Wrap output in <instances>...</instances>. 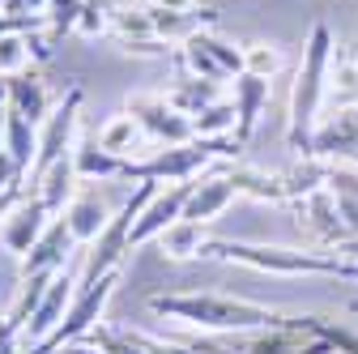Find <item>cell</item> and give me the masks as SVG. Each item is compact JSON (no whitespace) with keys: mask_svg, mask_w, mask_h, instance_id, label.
<instances>
[{"mask_svg":"<svg viewBox=\"0 0 358 354\" xmlns=\"http://www.w3.org/2000/svg\"><path fill=\"white\" fill-rule=\"evenodd\" d=\"M150 312L166 320H184L188 329L217 333V337H235V333H256V329H278L290 325L286 312L268 303L235 299V295H213V290H179V295H154Z\"/></svg>","mask_w":358,"mask_h":354,"instance_id":"obj_1","label":"cell"},{"mask_svg":"<svg viewBox=\"0 0 358 354\" xmlns=\"http://www.w3.org/2000/svg\"><path fill=\"white\" fill-rule=\"evenodd\" d=\"M201 260H231V264H248V269L282 274V278L320 274V278L358 282V260H345L337 252H311V248H278V243H248V239H209Z\"/></svg>","mask_w":358,"mask_h":354,"instance_id":"obj_2","label":"cell"},{"mask_svg":"<svg viewBox=\"0 0 358 354\" xmlns=\"http://www.w3.org/2000/svg\"><path fill=\"white\" fill-rule=\"evenodd\" d=\"M333 56H337L333 30L324 22H316V26H311V34H307V43H303L299 77H294V90H290V128H286L290 150H299L303 158H307L311 137H316V128H320V103L329 94Z\"/></svg>","mask_w":358,"mask_h":354,"instance_id":"obj_3","label":"cell"},{"mask_svg":"<svg viewBox=\"0 0 358 354\" xmlns=\"http://www.w3.org/2000/svg\"><path fill=\"white\" fill-rule=\"evenodd\" d=\"M243 150L239 137H192L188 146H158L145 158H132L124 180H154V184H188L213 158H235Z\"/></svg>","mask_w":358,"mask_h":354,"instance_id":"obj_4","label":"cell"},{"mask_svg":"<svg viewBox=\"0 0 358 354\" xmlns=\"http://www.w3.org/2000/svg\"><path fill=\"white\" fill-rule=\"evenodd\" d=\"M158 192V184L154 180H141L137 184V192H132L115 213H111V222H107V231L90 243V252H85V264L77 269V286H90V282H99V278H107V274H115L120 269V260L132 252V243H128V235H132V222H137V213L145 209V201Z\"/></svg>","mask_w":358,"mask_h":354,"instance_id":"obj_5","label":"cell"},{"mask_svg":"<svg viewBox=\"0 0 358 354\" xmlns=\"http://www.w3.org/2000/svg\"><path fill=\"white\" fill-rule=\"evenodd\" d=\"M81 85H69V94L52 107V115H48V124L38 128V158H34V167H30V175H26V184L34 188L43 175H48L60 158H69L73 154V132H77V115H81Z\"/></svg>","mask_w":358,"mask_h":354,"instance_id":"obj_6","label":"cell"},{"mask_svg":"<svg viewBox=\"0 0 358 354\" xmlns=\"http://www.w3.org/2000/svg\"><path fill=\"white\" fill-rule=\"evenodd\" d=\"M115 286H120V269H115V274H107V278H99V282H90V286H77V295H73V303H69L64 325H60L48 341H43V346H34V350H26V354H56L60 346L81 341L90 329L99 325V316H103L107 299L115 295Z\"/></svg>","mask_w":358,"mask_h":354,"instance_id":"obj_7","label":"cell"},{"mask_svg":"<svg viewBox=\"0 0 358 354\" xmlns=\"http://www.w3.org/2000/svg\"><path fill=\"white\" fill-rule=\"evenodd\" d=\"M307 320L311 316H290V325H278V329L235 333L231 337V354H333L329 341Z\"/></svg>","mask_w":358,"mask_h":354,"instance_id":"obj_8","label":"cell"},{"mask_svg":"<svg viewBox=\"0 0 358 354\" xmlns=\"http://www.w3.org/2000/svg\"><path fill=\"white\" fill-rule=\"evenodd\" d=\"M128 115L141 124L145 137H154L158 146H188L196 132L192 120L184 111H175L166 103V94H128Z\"/></svg>","mask_w":358,"mask_h":354,"instance_id":"obj_9","label":"cell"},{"mask_svg":"<svg viewBox=\"0 0 358 354\" xmlns=\"http://www.w3.org/2000/svg\"><path fill=\"white\" fill-rule=\"evenodd\" d=\"M73 295H77V274H73V269H60V274L52 278L48 295L38 299L34 316H30V320H26V329H22V354H26V350H34V346H43V341H48V337L64 325Z\"/></svg>","mask_w":358,"mask_h":354,"instance_id":"obj_10","label":"cell"},{"mask_svg":"<svg viewBox=\"0 0 358 354\" xmlns=\"http://www.w3.org/2000/svg\"><path fill=\"white\" fill-rule=\"evenodd\" d=\"M188 197H192V184H166V188H158V192L145 201V209L137 213L128 243H132V248H145L150 239H162V235L179 222V218H184Z\"/></svg>","mask_w":358,"mask_h":354,"instance_id":"obj_11","label":"cell"},{"mask_svg":"<svg viewBox=\"0 0 358 354\" xmlns=\"http://www.w3.org/2000/svg\"><path fill=\"white\" fill-rule=\"evenodd\" d=\"M48 227H52V209L43 205L34 192H26V197L9 209L5 222H0V248L13 252V256L22 260V256L43 239V231H48Z\"/></svg>","mask_w":358,"mask_h":354,"instance_id":"obj_12","label":"cell"},{"mask_svg":"<svg viewBox=\"0 0 358 354\" xmlns=\"http://www.w3.org/2000/svg\"><path fill=\"white\" fill-rule=\"evenodd\" d=\"M307 158H320V162H341V158L354 162L358 158V103L337 107L329 120H320Z\"/></svg>","mask_w":358,"mask_h":354,"instance_id":"obj_13","label":"cell"},{"mask_svg":"<svg viewBox=\"0 0 358 354\" xmlns=\"http://www.w3.org/2000/svg\"><path fill=\"white\" fill-rule=\"evenodd\" d=\"M294 209H299V222H303L311 235H316V243H324V248H333V243H358V239L350 235V227L341 222L337 201H333L329 188H320V192H311V197L294 201Z\"/></svg>","mask_w":358,"mask_h":354,"instance_id":"obj_14","label":"cell"},{"mask_svg":"<svg viewBox=\"0 0 358 354\" xmlns=\"http://www.w3.org/2000/svg\"><path fill=\"white\" fill-rule=\"evenodd\" d=\"M77 248V239H73V231H69V222L64 218H52V227L43 231V239L22 256V278H30V274H60V269H69V252Z\"/></svg>","mask_w":358,"mask_h":354,"instance_id":"obj_15","label":"cell"},{"mask_svg":"<svg viewBox=\"0 0 358 354\" xmlns=\"http://www.w3.org/2000/svg\"><path fill=\"white\" fill-rule=\"evenodd\" d=\"M9 111H17V115L30 120L34 128L48 124V115H52V94H48V81H43L34 69L9 77Z\"/></svg>","mask_w":358,"mask_h":354,"instance_id":"obj_16","label":"cell"},{"mask_svg":"<svg viewBox=\"0 0 358 354\" xmlns=\"http://www.w3.org/2000/svg\"><path fill=\"white\" fill-rule=\"evenodd\" d=\"M235 115H239V124H235V137L248 146L252 141V132H256V124H260V111H264V103H268V81L264 77H252V73H239L235 81Z\"/></svg>","mask_w":358,"mask_h":354,"instance_id":"obj_17","label":"cell"},{"mask_svg":"<svg viewBox=\"0 0 358 354\" xmlns=\"http://www.w3.org/2000/svg\"><path fill=\"white\" fill-rule=\"evenodd\" d=\"M235 184H231V175H205L201 184H192V197L184 205V218L188 222H213V218L227 209L235 201Z\"/></svg>","mask_w":358,"mask_h":354,"instance_id":"obj_18","label":"cell"},{"mask_svg":"<svg viewBox=\"0 0 358 354\" xmlns=\"http://www.w3.org/2000/svg\"><path fill=\"white\" fill-rule=\"evenodd\" d=\"M64 222H69V231H73L77 243H94V239L107 231L111 213H107L103 197H94V192H77V197L69 201V209H64Z\"/></svg>","mask_w":358,"mask_h":354,"instance_id":"obj_19","label":"cell"},{"mask_svg":"<svg viewBox=\"0 0 358 354\" xmlns=\"http://www.w3.org/2000/svg\"><path fill=\"white\" fill-rule=\"evenodd\" d=\"M73 167H77V180H124L128 158L107 154L99 146V137H81L73 146Z\"/></svg>","mask_w":358,"mask_h":354,"instance_id":"obj_20","label":"cell"},{"mask_svg":"<svg viewBox=\"0 0 358 354\" xmlns=\"http://www.w3.org/2000/svg\"><path fill=\"white\" fill-rule=\"evenodd\" d=\"M150 22H154V34L162 43H184L201 30H213L217 26V9H188V13H162V9H150Z\"/></svg>","mask_w":358,"mask_h":354,"instance_id":"obj_21","label":"cell"},{"mask_svg":"<svg viewBox=\"0 0 358 354\" xmlns=\"http://www.w3.org/2000/svg\"><path fill=\"white\" fill-rule=\"evenodd\" d=\"M94 137H99V146L107 150V154H120V158H145L150 150H141V124L137 120H132L128 111H120V115H111L99 132H94Z\"/></svg>","mask_w":358,"mask_h":354,"instance_id":"obj_22","label":"cell"},{"mask_svg":"<svg viewBox=\"0 0 358 354\" xmlns=\"http://www.w3.org/2000/svg\"><path fill=\"white\" fill-rule=\"evenodd\" d=\"M73 188H77V167H73V154H69V158H60L48 175H43V180H38L30 192H34L43 205H48L52 213H64V209H69V201L77 197Z\"/></svg>","mask_w":358,"mask_h":354,"instance_id":"obj_23","label":"cell"},{"mask_svg":"<svg viewBox=\"0 0 358 354\" xmlns=\"http://www.w3.org/2000/svg\"><path fill=\"white\" fill-rule=\"evenodd\" d=\"M5 154H9L13 167L22 171V180L30 175V167H34V158H38V128H34L30 120H22L17 111H9V120H5Z\"/></svg>","mask_w":358,"mask_h":354,"instance_id":"obj_24","label":"cell"},{"mask_svg":"<svg viewBox=\"0 0 358 354\" xmlns=\"http://www.w3.org/2000/svg\"><path fill=\"white\" fill-rule=\"evenodd\" d=\"M231 184L235 192H248L256 201H290V180H286V171L278 175H264V171H252V167H231Z\"/></svg>","mask_w":358,"mask_h":354,"instance_id":"obj_25","label":"cell"},{"mask_svg":"<svg viewBox=\"0 0 358 354\" xmlns=\"http://www.w3.org/2000/svg\"><path fill=\"white\" fill-rule=\"evenodd\" d=\"M337 201V213H341V222L350 227V235L358 239V171L350 167H329V184H324Z\"/></svg>","mask_w":358,"mask_h":354,"instance_id":"obj_26","label":"cell"},{"mask_svg":"<svg viewBox=\"0 0 358 354\" xmlns=\"http://www.w3.org/2000/svg\"><path fill=\"white\" fill-rule=\"evenodd\" d=\"M166 103L175 111H184L188 120L196 111H205L209 103H217V81H201V77H179L171 90H166Z\"/></svg>","mask_w":358,"mask_h":354,"instance_id":"obj_27","label":"cell"},{"mask_svg":"<svg viewBox=\"0 0 358 354\" xmlns=\"http://www.w3.org/2000/svg\"><path fill=\"white\" fill-rule=\"evenodd\" d=\"M205 222H188V218H179V222L162 235V256L171 260H192L205 252Z\"/></svg>","mask_w":358,"mask_h":354,"instance_id":"obj_28","label":"cell"},{"mask_svg":"<svg viewBox=\"0 0 358 354\" xmlns=\"http://www.w3.org/2000/svg\"><path fill=\"white\" fill-rule=\"evenodd\" d=\"M235 124H239L235 103H222V99L192 115V132H196V137H235Z\"/></svg>","mask_w":358,"mask_h":354,"instance_id":"obj_29","label":"cell"},{"mask_svg":"<svg viewBox=\"0 0 358 354\" xmlns=\"http://www.w3.org/2000/svg\"><path fill=\"white\" fill-rule=\"evenodd\" d=\"M30 30H13L0 34V77H17L30 69Z\"/></svg>","mask_w":358,"mask_h":354,"instance_id":"obj_30","label":"cell"},{"mask_svg":"<svg viewBox=\"0 0 358 354\" xmlns=\"http://www.w3.org/2000/svg\"><path fill=\"white\" fill-rule=\"evenodd\" d=\"M179 64L188 69V77H201V81H217V85L231 77L227 69H222V64H217V60H213V56H209V52L201 48L196 38H188L184 48H179Z\"/></svg>","mask_w":358,"mask_h":354,"instance_id":"obj_31","label":"cell"},{"mask_svg":"<svg viewBox=\"0 0 358 354\" xmlns=\"http://www.w3.org/2000/svg\"><path fill=\"white\" fill-rule=\"evenodd\" d=\"M132 337H137V346H141L145 354H231V350L209 346V341H166V337L141 333V329H132Z\"/></svg>","mask_w":358,"mask_h":354,"instance_id":"obj_32","label":"cell"},{"mask_svg":"<svg viewBox=\"0 0 358 354\" xmlns=\"http://www.w3.org/2000/svg\"><path fill=\"white\" fill-rule=\"evenodd\" d=\"M196 43H201V48L222 64V69H227L231 77H239L243 73V48H235V43H227V38H217L213 30H201V34H192Z\"/></svg>","mask_w":358,"mask_h":354,"instance_id":"obj_33","label":"cell"},{"mask_svg":"<svg viewBox=\"0 0 358 354\" xmlns=\"http://www.w3.org/2000/svg\"><path fill=\"white\" fill-rule=\"evenodd\" d=\"M307 325L329 341V350H333V354H358V329L337 325V320H324V316H311Z\"/></svg>","mask_w":358,"mask_h":354,"instance_id":"obj_34","label":"cell"},{"mask_svg":"<svg viewBox=\"0 0 358 354\" xmlns=\"http://www.w3.org/2000/svg\"><path fill=\"white\" fill-rule=\"evenodd\" d=\"M73 30H77L81 38H99V34H107V30H111V5H107V0H85Z\"/></svg>","mask_w":358,"mask_h":354,"instance_id":"obj_35","label":"cell"},{"mask_svg":"<svg viewBox=\"0 0 358 354\" xmlns=\"http://www.w3.org/2000/svg\"><path fill=\"white\" fill-rule=\"evenodd\" d=\"M278 69H282V52L278 48H268V43H252V48H243V73L268 81Z\"/></svg>","mask_w":358,"mask_h":354,"instance_id":"obj_36","label":"cell"},{"mask_svg":"<svg viewBox=\"0 0 358 354\" xmlns=\"http://www.w3.org/2000/svg\"><path fill=\"white\" fill-rule=\"evenodd\" d=\"M85 0H52L48 5V22H52V34H64L77 26V13H81Z\"/></svg>","mask_w":358,"mask_h":354,"instance_id":"obj_37","label":"cell"},{"mask_svg":"<svg viewBox=\"0 0 358 354\" xmlns=\"http://www.w3.org/2000/svg\"><path fill=\"white\" fill-rule=\"evenodd\" d=\"M115 48L124 56H166L171 43H162L158 34H150V38H115Z\"/></svg>","mask_w":358,"mask_h":354,"instance_id":"obj_38","label":"cell"},{"mask_svg":"<svg viewBox=\"0 0 358 354\" xmlns=\"http://www.w3.org/2000/svg\"><path fill=\"white\" fill-rule=\"evenodd\" d=\"M0 354H22V329L9 316H0Z\"/></svg>","mask_w":358,"mask_h":354,"instance_id":"obj_39","label":"cell"},{"mask_svg":"<svg viewBox=\"0 0 358 354\" xmlns=\"http://www.w3.org/2000/svg\"><path fill=\"white\" fill-rule=\"evenodd\" d=\"M5 188H26V180H22V171L13 167V158L0 150V192H5Z\"/></svg>","mask_w":358,"mask_h":354,"instance_id":"obj_40","label":"cell"},{"mask_svg":"<svg viewBox=\"0 0 358 354\" xmlns=\"http://www.w3.org/2000/svg\"><path fill=\"white\" fill-rule=\"evenodd\" d=\"M150 9H162V13H188V9H196V0H150Z\"/></svg>","mask_w":358,"mask_h":354,"instance_id":"obj_41","label":"cell"},{"mask_svg":"<svg viewBox=\"0 0 358 354\" xmlns=\"http://www.w3.org/2000/svg\"><path fill=\"white\" fill-rule=\"evenodd\" d=\"M22 197H26V188H5V192H0V222L9 218V209H13Z\"/></svg>","mask_w":358,"mask_h":354,"instance_id":"obj_42","label":"cell"},{"mask_svg":"<svg viewBox=\"0 0 358 354\" xmlns=\"http://www.w3.org/2000/svg\"><path fill=\"white\" fill-rule=\"evenodd\" d=\"M56 354H103L94 341H90V337H81V341H69V346H60Z\"/></svg>","mask_w":358,"mask_h":354,"instance_id":"obj_43","label":"cell"},{"mask_svg":"<svg viewBox=\"0 0 358 354\" xmlns=\"http://www.w3.org/2000/svg\"><path fill=\"white\" fill-rule=\"evenodd\" d=\"M0 111H9V77H0Z\"/></svg>","mask_w":358,"mask_h":354,"instance_id":"obj_44","label":"cell"},{"mask_svg":"<svg viewBox=\"0 0 358 354\" xmlns=\"http://www.w3.org/2000/svg\"><path fill=\"white\" fill-rule=\"evenodd\" d=\"M5 120H9V111H0V150H5Z\"/></svg>","mask_w":358,"mask_h":354,"instance_id":"obj_45","label":"cell"},{"mask_svg":"<svg viewBox=\"0 0 358 354\" xmlns=\"http://www.w3.org/2000/svg\"><path fill=\"white\" fill-rule=\"evenodd\" d=\"M354 60H358V43H354Z\"/></svg>","mask_w":358,"mask_h":354,"instance_id":"obj_46","label":"cell"},{"mask_svg":"<svg viewBox=\"0 0 358 354\" xmlns=\"http://www.w3.org/2000/svg\"><path fill=\"white\" fill-rule=\"evenodd\" d=\"M354 103H358V99H354Z\"/></svg>","mask_w":358,"mask_h":354,"instance_id":"obj_47","label":"cell"},{"mask_svg":"<svg viewBox=\"0 0 358 354\" xmlns=\"http://www.w3.org/2000/svg\"><path fill=\"white\" fill-rule=\"evenodd\" d=\"M354 162H358V158H354Z\"/></svg>","mask_w":358,"mask_h":354,"instance_id":"obj_48","label":"cell"}]
</instances>
